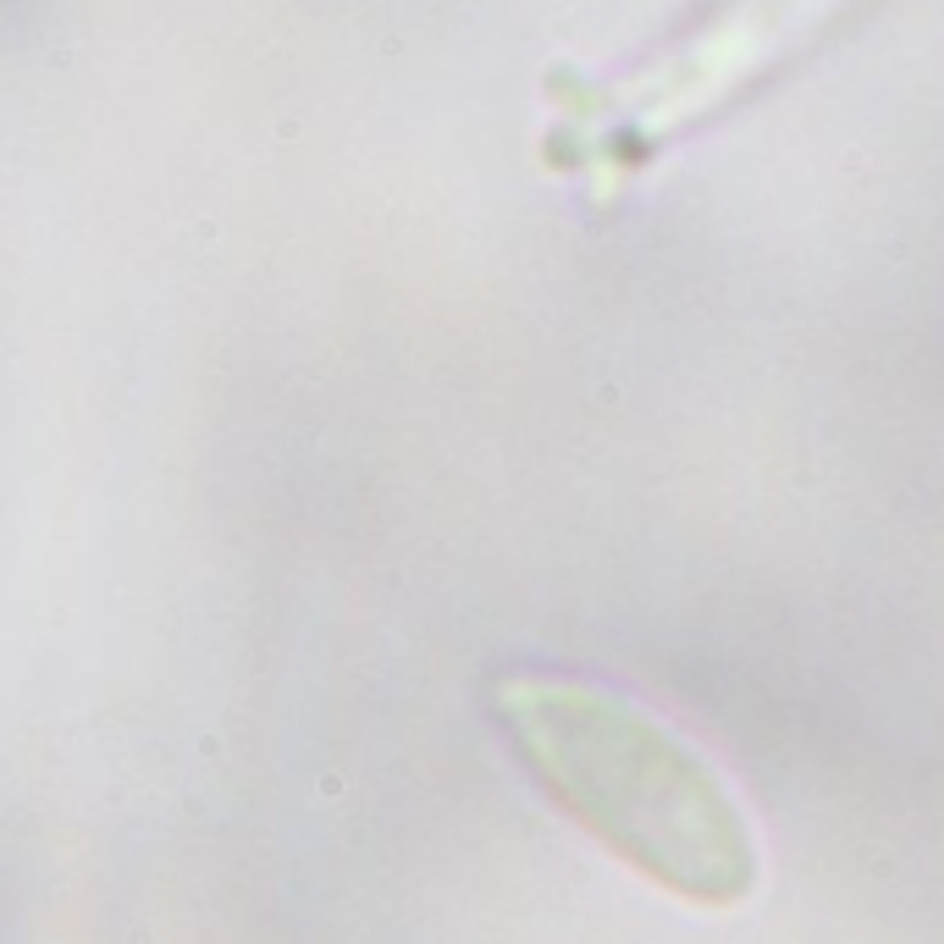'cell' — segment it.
Segmentation results:
<instances>
[{"instance_id":"6da1fadb","label":"cell","mask_w":944,"mask_h":944,"mask_svg":"<svg viewBox=\"0 0 944 944\" xmlns=\"http://www.w3.org/2000/svg\"><path fill=\"white\" fill-rule=\"evenodd\" d=\"M497 718L536 784L657 889L735 906L757 889V840L729 784L635 701L580 680L519 674Z\"/></svg>"},{"instance_id":"7a4b0ae2","label":"cell","mask_w":944,"mask_h":944,"mask_svg":"<svg viewBox=\"0 0 944 944\" xmlns=\"http://www.w3.org/2000/svg\"><path fill=\"white\" fill-rule=\"evenodd\" d=\"M840 0H740L712 33L685 45L674 61L646 72L641 83L597 94L602 105L569 122V161H641L674 127L696 122L735 83L768 67L784 45H795L812 22H823Z\"/></svg>"}]
</instances>
